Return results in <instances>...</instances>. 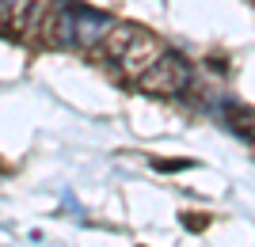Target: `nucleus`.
Segmentation results:
<instances>
[{"mask_svg": "<svg viewBox=\"0 0 255 247\" xmlns=\"http://www.w3.org/2000/svg\"><path fill=\"white\" fill-rule=\"evenodd\" d=\"M111 31V15L88 8L80 0H57L53 4V23H50V46H92L103 42V34Z\"/></svg>", "mask_w": 255, "mask_h": 247, "instance_id": "obj_1", "label": "nucleus"}, {"mask_svg": "<svg viewBox=\"0 0 255 247\" xmlns=\"http://www.w3.org/2000/svg\"><path fill=\"white\" fill-rule=\"evenodd\" d=\"M191 76H194V69H191L187 57L175 54V50H164V54L137 76V84L145 87L149 95H179V91H187Z\"/></svg>", "mask_w": 255, "mask_h": 247, "instance_id": "obj_2", "label": "nucleus"}, {"mask_svg": "<svg viewBox=\"0 0 255 247\" xmlns=\"http://www.w3.org/2000/svg\"><path fill=\"white\" fill-rule=\"evenodd\" d=\"M221 118H225V126L233 129L236 137L255 141V107H244V103H221Z\"/></svg>", "mask_w": 255, "mask_h": 247, "instance_id": "obj_3", "label": "nucleus"}, {"mask_svg": "<svg viewBox=\"0 0 255 247\" xmlns=\"http://www.w3.org/2000/svg\"><path fill=\"white\" fill-rule=\"evenodd\" d=\"M34 4H38V0H0V27H15V31H27Z\"/></svg>", "mask_w": 255, "mask_h": 247, "instance_id": "obj_4", "label": "nucleus"}, {"mask_svg": "<svg viewBox=\"0 0 255 247\" xmlns=\"http://www.w3.org/2000/svg\"><path fill=\"white\" fill-rule=\"evenodd\" d=\"M183 225L191 228V232H202V228L210 225V217H194V213H187V217H183Z\"/></svg>", "mask_w": 255, "mask_h": 247, "instance_id": "obj_5", "label": "nucleus"}, {"mask_svg": "<svg viewBox=\"0 0 255 247\" xmlns=\"http://www.w3.org/2000/svg\"><path fill=\"white\" fill-rule=\"evenodd\" d=\"M187 160H156V171H183Z\"/></svg>", "mask_w": 255, "mask_h": 247, "instance_id": "obj_6", "label": "nucleus"}]
</instances>
